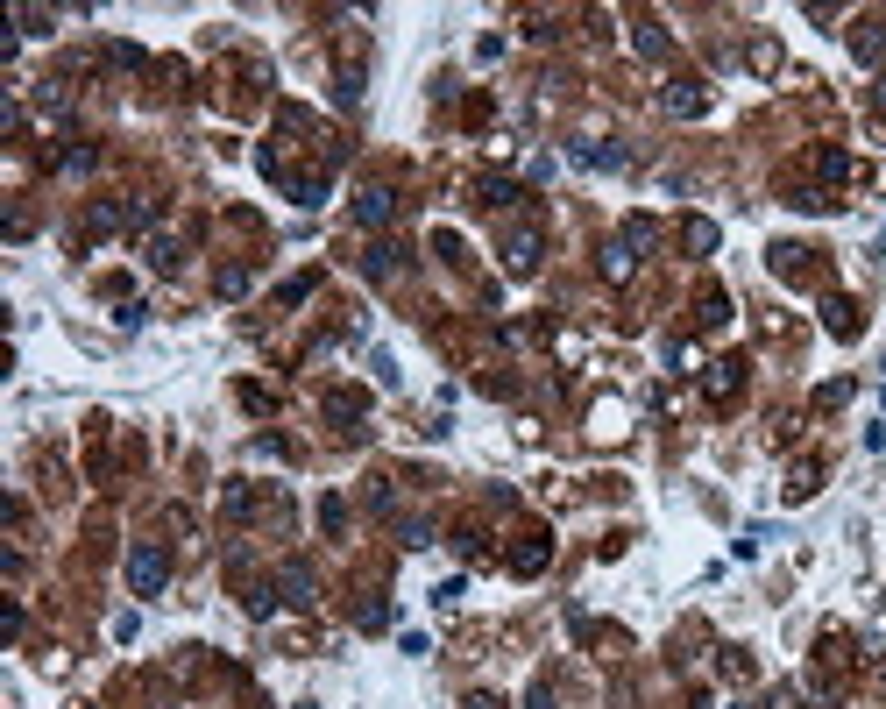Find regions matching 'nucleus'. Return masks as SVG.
I'll list each match as a JSON object with an SVG mask.
<instances>
[{
    "label": "nucleus",
    "mask_w": 886,
    "mask_h": 709,
    "mask_svg": "<svg viewBox=\"0 0 886 709\" xmlns=\"http://www.w3.org/2000/svg\"><path fill=\"white\" fill-rule=\"evenodd\" d=\"M164 582H171V546L135 539V546H128V589H135V596H164Z\"/></svg>",
    "instance_id": "1"
},
{
    "label": "nucleus",
    "mask_w": 886,
    "mask_h": 709,
    "mask_svg": "<svg viewBox=\"0 0 886 709\" xmlns=\"http://www.w3.org/2000/svg\"><path fill=\"white\" fill-rule=\"evenodd\" d=\"M539 256H546V227H539L532 213L511 220V227H504V270L525 277V270H539Z\"/></svg>",
    "instance_id": "2"
},
{
    "label": "nucleus",
    "mask_w": 886,
    "mask_h": 709,
    "mask_svg": "<svg viewBox=\"0 0 886 709\" xmlns=\"http://www.w3.org/2000/svg\"><path fill=\"white\" fill-rule=\"evenodd\" d=\"M568 164H582V171H624L631 149H617V142H568Z\"/></svg>",
    "instance_id": "3"
},
{
    "label": "nucleus",
    "mask_w": 886,
    "mask_h": 709,
    "mask_svg": "<svg viewBox=\"0 0 886 709\" xmlns=\"http://www.w3.org/2000/svg\"><path fill=\"white\" fill-rule=\"evenodd\" d=\"M738 383H745V362H709V369H702V398H709V405H731Z\"/></svg>",
    "instance_id": "4"
},
{
    "label": "nucleus",
    "mask_w": 886,
    "mask_h": 709,
    "mask_svg": "<svg viewBox=\"0 0 886 709\" xmlns=\"http://www.w3.org/2000/svg\"><path fill=\"white\" fill-rule=\"evenodd\" d=\"M660 107H667V114H674V121H695V114H702V107H709V93H702V86H695V78H674V86H667V93H660Z\"/></svg>",
    "instance_id": "5"
},
{
    "label": "nucleus",
    "mask_w": 886,
    "mask_h": 709,
    "mask_svg": "<svg viewBox=\"0 0 886 709\" xmlns=\"http://www.w3.org/2000/svg\"><path fill=\"white\" fill-rule=\"evenodd\" d=\"M390 213H397V192H390V185L355 192V220H362V227H390Z\"/></svg>",
    "instance_id": "6"
},
{
    "label": "nucleus",
    "mask_w": 886,
    "mask_h": 709,
    "mask_svg": "<svg viewBox=\"0 0 886 709\" xmlns=\"http://www.w3.org/2000/svg\"><path fill=\"white\" fill-rule=\"evenodd\" d=\"M546 561H553V539L546 532H532V539L511 546V575H546Z\"/></svg>",
    "instance_id": "7"
},
{
    "label": "nucleus",
    "mask_w": 886,
    "mask_h": 709,
    "mask_svg": "<svg viewBox=\"0 0 886 709\" xmlns=\"http://www.w3.org/2000/svg\"><path fill=\"white\" fill-rule=\"evenodd\" d=\"M631 50H638V57H653V64H660V57H674V36H667L660 22H638V29H631Z\"/></svg>",
    "instance_id": "8"
},
{
    "label": "nucleus",
    "mask_w": 886,
    "mask_h": 709,
    "mask_svg": "<svg viewBox=\"0 0 886 709\" xmlns=\"http://www.w3.org/2000/svg\"><path fill=\"white\" fill-rule=\"evenodd\" d=\"M277 596H284V603H312V596H319V582H312V568H298V561H291V568L277 575Z\"/></svg>",
    "instance_id": "9"
},
{
    "label": "nucleus",
    "mask_w": 886,
    "mask_h": 709,
    "mask_svg": "<svg viewBox=\"0 0 886 709\" xmlns=\"http://www.w3.org/2000/svg\"><path fill=\"white\" fill-rule=\"evenodd\" d=\"M823 327H830L837 341H851V334H858V305H851V298H823Z\"/></svg>",
    "instance_id": "10"
},
{
    "label": "nucleus",
    "mask_w": 886,
    "mask_h": 709,
    "mask_svg": "<svg viewBox=\"0 0 886 709\" xmlns=\"http://www.w3.org/2000/svg\"><path fill=\"white\" fill-rule=\"evenodd\" d=\"M851 57H858V64H879V57H886V29L858 22V29H851Z\"/></svg>",
    "instance_id": "11"
},
{
    "label": "nucleus",
    "mask_w": 886,
    "mask_h": 709,
    "mask_svg": "<svg viewBox=\"0 0 886 709\" xmlns=\"http://www.w3.org/2000/svg\"><path fill=\"white\" fill-rule=\"evenodd\" d=\"M142 256H149V270H164V277H171V270H178V234H149V249H142Z\"/></svg>",
    "instance_id": "12"
},
{
    "label": "nucleus",
    "mask_w": 886,
    "mask_h": 709,
    "mask_svg": "<svg viewBox=\"0 0 886 709\" xmlns=\"http://www.w3.org/2000/svg\"><path fill=\"white\" fill-rule=\"evenodd\" d=\"M816 490H823V468H816V461H801L794 476H787V504H801V497H816Z\"/></svg>",
    "instance_id": "13"
},
{
    "label": "nucleus",
    "mask_w": 886,
    "mask_h": 709,
    "mask_svg": "<svg viewBox=\"0 0 886 709\" xmlns=\"http://www.w3.org/2000/svg\"><path fill=\"white\" fill-rule=\"evenodd\" d=\"M362 270H369V284H390V277H397V249H390V242H376V249L362 256Z\"/></svg>",
    "instance_id": "14"
},
{
    "label": "nucleus",
    "mask_w": 886,
    "mask_h": 709,
    "mask_svg": "<svg viewBox=\"0 0 886 709\" xmlns=\"http://www.w3.org/2000/svg\"><path fill=\"white\" fill-rule=\"evenodd\" d=\"M631 270H638V256H631L624 242H610V249H603V277H610V284H631Z\"/></svg>",
    "instance_id": "15"
},
{
    "label": "nucleus",
    "mask_w": 886,
    "mask_h": 709,
    "mask_svg": "<svg viewBox=\"0 0 886 709\" xmlns=\"http://www.w3.org/2000/svg\"><path fill=\"white\" fill-rule=\"evenodd\" d=\"M475 199H482V206H511V199H518V185L490 171V178H475Z\"/></svg>",
    "instance_id": "16"
},
{
    "label": "nucleus",
    "mask_w": 886,
    "mask_h": 709,
    "mask_svg": "<svg viewBox=\"0 0 886 709\" xmlns=\"http://www.w3.org/2000/svg\"><path fill=\"white\" fill-rule=\"evenodd\" d=\"M327 419L355 433V419H362V398H355V390H334V398H327Z\"/></svg>",
    "instance_id": "17"
},
{
    "label": "nucleus",
    "mask_w": 886,
    "mask_h": 709,
    "mask_svg": "<svg viewBox=\"0 0 886 709\" xmlns=\"http://www.w3.org/2000/svg\"><path fill=\"white\" fill-rule=\"evenodd\" d=\"M816 171H823V185H844V178H851V156H844V149H823Z\"/></svg>",
    "instance_id": "18"
},
{
    "label": "nucleus",
    "mask_w": 886,
    "mask_h": 709,
    "mask_svg": "<svg viewBox=\"0 0 886 709\" xmlns=\"http://www.w3.org/2000/svg\"><path fill=\"white\" fill-rule=\"evenodd\" d=\"M681 242H688L695 256H709V249H716V220H688V227H681Z\"/></svg>",
    "instance_id": "19"
},
{
    "label": "nucleus",
    "mask_w": 886,
    "mask_h": 709,
    "mask_svg": "<svg viewBox=\"0 0 886 709\" xmlns=\"http://www.w3.org/2000/svg\"><path fill=\"white\" fill-rule=\"evenodd\" d=\"M93 164H100V149H93V142H86V149H64V178H86Z\"/></svg>",
    "instance_id": "20"
},
{
    "label": "nucleus",
    "mask_w": 886,
    "mask_h": 709,
    "mask_svg": "<svg viewBox=\"0 0 886 709\" xmlns=\"http://www.w3.org/2000/svg\"><path fill=\"white\" fill-rule=\"evenodd\" d=\"M723 320H731V298H723V291H702V327H723Z\"/></svg>",
    "instance_id": "21"
},
{
    "label": "nucleus",
    "mask_w": 886,
    "mask_h": 709,
    "mask_svg": "<svg viewBox=\"0 0 886 709\" xmlns=\"http://www.w3.org/2000/svg\"><path fill=\"white\" fill-rule=\"evenodd\" d=\"M319 525L341 532V525H348V504H341V497H319Z\"/></svg>",
    "instance_id": "22"
},
{
    "label": "nucleus",
    "mask_w": 886,
    "mask_h": 709,
    "mask_svg": "<svg viewBox=\"0 0 886 709\" xmlns=\"http://www.w3.org/2000/svg\"><path fill=\"white\" fill-rule=\"evenodd\" d=\"M249 617H277V589H249Z\"/></svg>",
    "instance_id": "23"
},
{
    "label": "nucleus",
    "mask_w": 886,
    "mask_h": 709,
    "mask_svg": "<svg viewBox=\"0 0 886 709\" xmlns=\"http://www.w3.org/2000/svg\"><path fill=\"white\" fill-rule=\"evenodd\" d=\"M249 291V270H220V298H241Z\"/></svg>",
    "instance_id": "24"
},
{
    "label": "nucleus",
    "mask_w": 886,
    "mask_h": 709,
    "mask_svg": "<svg viewBox=\"0 0 886 709\" xmlns=\"http://www.w3.org/2000/svg\"><path fill=\"white\" fill-rule=\"evenodd\" d=\"M405 546H433V525L426 518H405Z\"/></svg>",
    "instance_id": "25"
},
{
    "label": "nucleus",
    "mask_w": 886,
    "mask_h": 709,
    "mask_svg": "<svg viewBox=\"0 0 886 709\" xmlns=\"http://www.w3.org/2000/svg\"><path fill=\"white\" fill-rule=\"evenodd\" d=\"M525 709H553V681H539V688L525 695Z\"/></svg>",
    "instance_id": "26"
},
{
    "label": "nucleus",
    "mask_w": 886,
    "mask_h": 709,
    "mask_svg": "<svg viewBox=\"0 0 886 709\" xmlns=\"http://www.w3.org/2000/svg\"><path fill=\"white\" fill-rule=\"evenodd\" d=\"M461 709H504V702H497V695H468Z\"/></svg>",
    "instance_id": "27"
},
{
    "label": "nucleus",
    "mask_w": 886,
    "mask_h": 709,
    "mask_svg": "<svg viewBox=\"0 0 886 709\" xmlns=\"http://www.w3.org/2000/svg\"><path fill=\"white\" fill-rule=\"evenodd\" d=\"M872 107H879V121H886V78H879V86H872Z\"/></svg>",
    "instance_id": "28"
},
{
    "label": "nucleus",
    "mask_w": 886,
    "mask_h": 709,
    "mask_svg": "<svg viewBox=\"0 0 886 709\" xmlns=\"http://www.w3.org/2000/svg\"><path fill=\"white\" fill-rule=\"evenodd\" d=\"M879 688H886V660H879Z\"/></svg>",
    "instance_id": "29"
},
{
    "label": "nucleus",
    "mask_w": 886,
    "mask_h": 709,
    "mask_svg": "<svg viewBox=\"0 0 886 709\" xmlns=\"http://www.w3.org/2000/svg\"><path fill=\"white\" fill-rule=\"evenodd\" d=\"M298 709H319V702H298Z\"/></svg>",
    "instance_id": "30"
}]
</instances>
